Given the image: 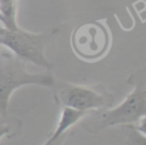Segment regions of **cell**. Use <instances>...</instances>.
<instances>
[{"instance_id":"obj_1","label":"cell","mask_w":146,"mask_h":145,"mask_svg":"<svg viewBox=\"0 0 146 145\" xmlns=\"http://www.w3.org/2000/svg\"><path fill=\"white\" fill-rule=\"evenodd\" d=\"M51 91L60 107H70L89 114L111 108L115 102L113 93L101 84L80 85L55 80Z\"/></svg>"},{"instance_id":"obj_2","label":"cell","mask_w":146,"mask_h":145,"mask_svg":"<svg viewBox=\"0 0 146 145\" xmlns=\"http://www.w3.org/2000/svg\"><path fill=\"white\" fill-rule=\"evenodd\" d=\"M128 83L133 86L132 91L119 105L102 110L99 120L95 122L96 130L110 126H122L139 122L146 116V74L145 68L132 73Z\"/></svg>"},{"instance_id":"obj_3","label":"cell","mask_w":146,"mask_h":145,"mask_svg":"<svg viewBox=\"0 0 146 145\" xmlns=\"http://www.w3.org/2000/svg\"><path fill=\"white\" fill-rule=\"evenodd\" d=\"M54 81L51 73H29L25 61L13 53L0 50V114H8L9 100L16 89L25 85L51 88Z\"/></svg>"},{"instance_id":"obj_4","label":"cell","mask_w":146,"mask_h":145,"mask_svg":"<svg viewBox=\"0 0 146 145\" xmlns=\"http://www.w3.org/2000/svg\"><path fill=\"white\" fill-rule=\"evenodd\" d=\"M55 32L34 33L17 27L6 28L0 23V45L25 62H31L50 71L53 64L45 56V47L52 40Z\"/></svg>"},{"instance_id":"obj_5","label":"cell","mask_w":146,"mask_h":145,"mask_svg":"<svg viewBox=\"0 0 146 145\" xmlns=\"http://www.w3.org/2000/svg\"><path fill=\"white\" fill-rule=\"evenodd\" d=\"M111 43V33L103 21L79 24L71 34L73 52L78 58L87 62H95L104 58L110 50Z\"/></svg>"},{"instance_id":"obj_6","label":"cell","mask_w":146,"mask_h":145,"mask_svg":"<svg viewBox=\"0 0 146 145\" xmlns=\"http://www.w3.org/2000/svg\"><path fill=\"white\" fill-rule=\"evenodd\" d=\"M89 113L84 112V111H79L76 109L70 108V107H61V113L60 117H59L58 124H57L56 128H55L53 134L49 137L48 140L53 141L55 139L59 138L62 135L66 134L67 131L73 126L79 120H81L84 116H86Z\"/></svg>"},{"instance_id":"obj_7","label":"cell","mask_w":146,"mask_h":145,"mask_svg":"<svg viewBox=\"0 0 146 145\" xmlns=\"http://www.w3.org/2000/svg\"><path fill=\"white\" fill-rule=\"evenodd\" d=\"M18 0H0V14L2 16V24L6 28L15 29L17 24Z\"/></svg>"},{"instance_id":"obj_8","label":"cell","mask_w":146,"mask_h":145,"mask_svg":"<svg viewBox=\"0 0 146 145\" xmlns=\"http://www.w3.org/2000/svg\"><path fill=\"white\" fill-rule=\"evenodd\" d=\"M22 123L18 118L9 116L8 114H0V138L7 136L8 138L15 137L19 133Z\"/></svg>"},{"instance_id":"obj_9","label":"cell","mask_w":146,"mask_h":145,"mask_svg":"<svg viewBox=\"0 0 146 145\" xmlns=\"http://www.w3.org/2000/svg\"><path fill=\"white\" fill-rule=\"evenodd\" d=\"M66 135H67V133L64 135H62V136H60L59 138L55 139V140H53V141L47 140L43 145H63V141H64V139L66 138Z\"/></svg>"}]
</instances>
